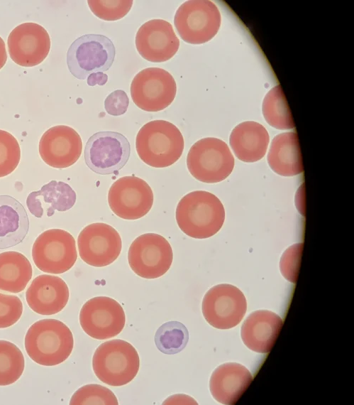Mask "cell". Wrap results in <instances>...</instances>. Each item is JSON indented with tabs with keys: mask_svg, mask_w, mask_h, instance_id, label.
<instances>
[{
	"mask_svg": "<svg viewBox=\"0 0 354 405\" xmlns=\"http://www.w3.org/2000/svg\"><path fill=\"white\" fill-rule=\"evenodd\" d=\"M128 104L129 99L127 94L122 90H116L106 97L104 107L108 114L119 116L127 111Z\"/></svg>",
	"mask_w": 354,
	"mask_h": 405,
	"instance_id": "cell-34",
	"label": "cell"
},
{
	"mask_svg": "<svg viewBox=\"0 0 354 405\" xmlns=\"http://www.w3.org/2000/svg\"><path fill=\"white\" fill-rule=\"evenodd\" d=\"M115 394L107 387L99 384H87L72 395L70 404H111L117 405Z\"/></svg>",
	"mask_w": 354,
	"mask_h": 405,
	"instance_id": "cell-29",
	"label": "cell"
},
{
	"mask_svg": "<svg viewBox=\"0 0 354 405\" xmlns=\"http://www.w3.org/2000/svg\"><path fill=\"white\" fill-rule=\"evenodd\" d=\"M21 148L16 139L0 129V178L11 174L18 166Z\"/></svg>",
	"mask_w": 354,
	"mask_h": 405,
	"instance_id": "cell-30",
	"label": "cell"
},
{
	"mask_svg": "<svg viewBox=\"0 0 354 405\" xmlns=\"http://www.w3.org/2000/svg\"><path fill=\"white\" fill-rule=\"evenodd\" d=\"M79 254L87 264L101 267L113 263L119 256L122 242L111 225L96 222L87 225L77 238Z\"/></svg>",
	"mask_w": 354,
	"mask_h": 405,
	"instance_id": "cell-15",
	"label": "cell"
},
{
	"mask_svg": "<svg viewBox=\"0 0 354 405\" xmlns=\"http://www.w3.org/2000/svg\"><path fill=\"white\" fill-rule=\"evenodd\" d=\"M177 85L172 75L160 68L140 71L131 85V98L135 104L146 112H159L173 102Z\"/></svg>",
	"mask_w": 354,
	"mask_h": 405,
	"instance_id": "cell-10",
	"label": "cell"
},
{
	"mask_svg": "<svg viewBox=\"0 0 354 405\" xmlns=\"http://www.w3.org/2000/svg\"><path fill=\"white\" fill-rule=\"evenodd\" d=\"M32 257L40 271L59 274L70 270L76 262L77 252L74 237L60 229L48 230L35 240Z\"/></svg>",
	"mask_w": 354,
	"mask_h": 405,
	"instance_id": "cell-8",
	"label": "cell"
},
{
	"mask_svg": "<svg viewBox=\"0 0 354 405\" xmlns=\"http://www.w3.org/2000/svg\"><path fill=\"white\" fill-rule=\"evenodd\" d=\"M29 260L21 253H0V290L16 293L25 289L32 277Z\"/></svg>",
	"mask_w": 354,
	"mask_h": 405,
	"instance_id": "cell-26",
	"label": "cell"
},
{
	"mask_svg": "<svg viewBox=\"0 0 354 405\" xmlns=\"http://www.w3.org/2000/svg\"><path fill=\"white\" fill-rule=\"evenodd\" d=\"M266 122L277 129L294 128L292 116L280 85L272 88L265 95L262 107Z\"/></svg>",
	"mask_w": 354,
	"mask_h": 405,
	"instance_id": "cell-27",
	"label": "cell"
},
{
	"mask_svg": "<svg viewBox=\"0 0 354 405\" xmlns=\"http://www.w3.org/2000/svg\"><path fill=\"white\" fill-rule=\"evenodd\" d=\"M175 217L179 229L189 237L205 239L217 233L225 220L224 207L214 194L196 190L178 202Z\"/></svg>",
	"mask_w": 354,
	"mask_h": 405,
	"instance_id": "cell-1",
	"label": "cell"
},
{
	"mask_svg": "<svg viewBox=\"0 0 354 405\" xmlns=\"http://www.w3.org/2000/svg\"><path fill=\"white\" fill-rule=\"evenodd\" d=\"M184 146L179 129L165 120H153L144 124L135 138V148L140 158L154 168H165L182 156Z\"/></svg>",
	"mask_w": 354,
	"mask_h": 405,
	"instance_id": "cell-2",
	"label": "cell"
},
{
	"mask_svg": "<svg viewBox=\"0 0 354 405\" xmlns=\"http://www.w3.org/2000/svg\"><path fill=\"white\" fill-rule=\"evenodd\" d=\"M135 47L146 60L162 63L176 54L179 47V40L169 22L153 19L143 23L138 30Z\"/></svg>",
	"mask_w": 354,
	"mask_h": 405,
	"instance_id": "cell-18",
	"label": "cell"
},
{
	"mask_svg": "<svg viewBox=\"0 0 354 405\" xmlns=\"http://www.w3.org/2000/svg\"><path fill=\"white\" fill-rule=\"evenodd\" d=\"M140 359L135 347L123 340L101 344L92 358V368L98 379L110 386H123L136 376Z\"/></svg>",
	"mask_w": 354,
	"mask_h": 405,
	"instance_id": "cell-4",
	"label": "cell"
},
{
	"mask_svg": "<svg viewBox=\"0 0 354 405\" xmlns=\"http://www.w3.org/2000/svg\"><path fill=\"white\" fill-rule=\"evenodd\" d=\"M83 330L91 338L105 340L118 335L124 328L126 315L122 306L107 296H97L87 301L79 313Z\"/></svg>",
	"mask_w": 354,
	"mask_h": 405,
	"instance_id": "cell-14",
	"label": "cell"
},
{
	"mask_svg": "<svg viewBox=\"0 0 354 405\" xmlns=\"http://www.w3.org/2000/svg\"><path fill=\"white\" fill-rule=\"evenodd\" d=\"M174 24L184 41L201 44L217 33L221 25V14L211 1L189 0L177 10Z\"/></svg>",
	"mask_w": 354,
	"mask_h": 405,
	"instance_id": "cell-7",
	"label": "cell"
},
{
	"mask_svg": "<svg viewBox=\"0 0 354 405\" xmlns=\"http://www.w3.org/2000/svg\"><path fill=\"white\" fill-rule=\"evenodd\" d=\"M269 140V134L262 125L255 122H245L233 129L230 145L239 160L253 163L265 156Z\"/></svg>",
	"mask_w": 354,
	"mask_h": 405,
	"instance_id": "cell-23",
	"label": "cell"
},
{
	"mask_svg": "<svg viewBox=\"0 0 354 405\" xmlns=\"http://www.w3.org/2000/svg\"><path fill=\"white\" fill-rule=\"evenodd\" d=\"M153 193L143 179L134 176H124L110 187L108 202L118 217L133 220L145 216L153 204Z\"/></svg>",
	"mask_w": 354,
	"mask_h": 405,
	"instance_id": "cell-13",
	"label": "cell"
},
{
	"mask_svg": "<svg viewBox=\"0 0 354 405\" xmlns=\"http://www.w3.org/2000/svg\"><path fill=\"white\" fill-rule=\"evenodd\" d=\"M283 321L270 310H256L250 313L241 327V338L251 350L259 353L269 352L282 329Z\"/></svg>",
	"mask_w": 354,
	"mask_h": 405,
	"instance_id": "cell-20",
	"label": "cell"
},
{
	"mask_svg": "<svg viewBox=\"0 0 354 405\" xmlns=\"http://www.w3.org/2000/svg\"><path fill=\"white\" fill-rule=\"evenodd\" d=\"M24 357L13 343L0 340V386L16 382L24 370Z\"/></svg>",
	"mask_w": 354,
	"mask_h": 405,
	"instance_id": "cell-28",
	"label": "cell"
},
{
	"mask_svg": "<svg viewBox=\"0 0 354 405\" xmlns=\"http://www.w3.org/2000/svg\"><path fill=\"white\" fill-rule=\"evenodd\" d=\"M26 302L35 313L50 315L67 305L69 289L65 281L56 276L41 274L35 277L26 292Z\"/></svg>",
	"mask_w": 354,
	"mask_h": 405,
	"instance_id": "cell-19",
	"label": "cell"
},
{
	"mask_svg": "<svg viewBox=\"0 0 354 405\" xmlns=\"http://www.w3.org/2000/svg\"><path fill=\"white\" fill-rule=\"evenodd\" d=\"M132 0H89L88 5L93 14L104 21H116L124 17L133 5Z\"/></svg>",
	"mask_w": 354,
	"mask_h": 405,
	"instance_id": "cell-31",
	"label": "cell"
},
{
	"mask_svg": "<svg viewBox=\"0 0 354 405\" xmlns=\"http://www.w3.org/2000/svg\"><path fill=\"white\" fill-rule=\"evenodd\" d=\"M29 230V219L23 205L13 197L0 195V249L23 242Z\"/></svg>",
	"mask_w": 354,
	"mask_h": 405,
	"instance_id": "cell-24",
	"label": "cell"
},
{
	"mask_svg": "<svg viewBox=\"0 0 354 405\" xmlns=\"http://www.w3.org/2000/svg\"><path fill=\"white\" fill-rule=\"evenodd\" d=\"M74 346L70 328L56 319H43L34 323L25 336V348L35 362L55 366L70 355Z\"/></svg>",
	"mask_w": 354,
	"mask_h": 405,
	"instance_id": "cell-3",
	"label": "cell"
},
{
	"mask_svg": "<svg viewBox=\"0 0 354 405\" xmlns=\"http://www.w3.org/2000/svg\"><path fill=\"white\" fill-rule=\"evenodd\" d=\"M247 303L243 293L231 284H219L211 288L202 301L204 318L214 328L230 329L243 318Z\"/></svg>",
	"mask_w": 354,
	"mask_h": 405,
	"instance_id": "cell-12",
	"label": "cell"
},
{
	"mask_svg": "<svg viewBox=\"0 0 354 405\" xmlns=\"http://www.w3.org/2000/svg\"><path fill=\"white\" fill-rule=\"evenodd\" d=\"M107 75L101 72H94L88 76L87 84L89 86H94L95 85H104L107 82Z\"/></svg>",
	"mask_w": 354,
	"mask_h": 405,
	"instance_id": "cell-35",
	"label": "cell"
},
{
	"mask_svg": "<svg viewBox=\"0 0 354 405\" xmlns=\"http://www.w3.org/2000/svg\"><path fill=\"white\" fill-rule=\"evenodd\" d=\"M303 243H298L289 247L281 257V273L292 283H296L298 278Z\"/></svg>",
	"mask_w": 354,
	"mask_h": 405,
	"instance_id": "cell-33",
	"label": "cell"
},
{
	"mask_svg": "<svg viewBox=\"0 0 354 405\" xmlns=\"http://www.w3.org/2000/svg\"><path fill=\"white\" fill-rule=\"evenodd\" d=\"M82 151L79 134L72 127L57 125L48 129L39 142L43 161L55 168H65L79 159Z\"/></svg>",
	"mask_w": 354,
	"mask_h": 405,
	"instance_id": "cell-17",
	"label": "cell"
},
{
	"mask_svg": "<svg viewBox=\"0 0 354 405\" xmlns=\"http://www.w3.org/2000/svg\"><path fill=\"white\" fill-rule=\"evenodd\" d=\"M271 169L282 176H293L304 171L298 136L295 132L276 136L267 154Z\"/></svg>",
	"mask_w": 354,
	"mask_h": 405,
	"instance_id": "cell-25",
	"label": "cell"
},
{
	"mask_svg": "<svg viewBox=\"0 0 354 405\" xmlns=\"http://www.w3.org/2000/svg\"><path fill=\"white\" fill-rule=\"evenodd\" d=\"M11 58L17 65L33 67L42 63L50 49L48 31L35 23H23L14 28L8 37Z\"/></svg>",
	"mask_w": 354,
	"mask_h": 405,
	"instance_id": "cell-16",
	"label": "cell"
},
{
	"mask_svg": "<svg viewBox=\"0 0 354 405\" xmlns=\"http://www.w3.org/2000/svg\"><path fill=\"white\" fill-rule=\"evenodd\" d=\"M173 253L170 244L162 236L145 233L138 237L128 252L130 267L135 274L145 279H156L170 268Z\"/></svg>",
	"mask_w": 354,
	"mask_h": 405,
	"instance_id": "cell-9",
	"label": "cell"
},
{
	"mask_svg": "<svg viewBox=\"0 0 354 405\" xmlns=\"http://www.w3.org/2000/svg\"><path fill=\"white\" fill-rule=\"evenodd\" d=\"M187 166L197 180L215 183L226 179L234 167V158L221 139L207 137L197 141L190 148Z\"/></svg>",
	"mask_w": 354,
	"mask_h": 405,
	"instance_id": "cell-5",
	"label": "cell"
},
{
	"mask_svg": "<svg viewBox=\"0 0 354 405\" xmlns=\"http://www.w3.org/2000/svg\"><path fill=\"white\" fill-rule=\"evenodd\" d=\"M7 60L5 43L0 37V69L3 68Z\"/></svg>",
	"mask_w": 354,
	"mask_h": 405,
	"instance_id": "cell-36",
	"label": "cell"
},
{
	"mask_svg": "<svg viewBox=\"0 0 354 405\" xmlns=\"http://www.w3.org/2000/svg\"><path fill=\"white\" fill-rule=\"evenodd\" d=\"M22 313L23 304L18 296L0 293V328L14 325Z\"/></svg>",
	"mask_w": 354,
	"mask_h": 405,
	"instance_id": "cell-32",
	"label": "cell"
},
{
	"mask_svg": "<svg viewBox=\"0 0 354 405\" xmlns=\"http://www.w3.org/2000/svg\"><path fill=\"white\" fill-rule=\"evenodd\" d=\"M116 50L113 42L101 34H86L70 46L67 64L74 77L84 80L94 72H105L112 65Z\"/></svg>",
	"mask_w": 354,
	"mask_h": 405,
	"instance_id": "cell-6",
	"label": "cell"
},
{
	"mask_svg": "<svg viewBox=\"0 0 354 405\" xmlns=\"http://www.w3.org/2000/svg\"><path fill=\"white\" fill-rule=\"evenodd\" d=\"M127 138L116 131H99L88 139L84 148V161L92 171L100 175L117 173L130 157Z\"/></svg>",
	"mask_w": 354,
	"mask_h": 405,
	"instance_id": "cell-11",
	"label": "cell"
},
{
	"mask_svg": "<svg viewBox=\"0 0 354 405\" xmlns=\"http://www.w3.org/2000/svg\"><path fill=\"white\" fill-rule=\"evenodd\" d=\"M76 202V193L72 187L62 181L51 180L41 189L31 192L27 197L26 205L32 215L42 217L46 207L48 217L55 211L64 212L73 207Z\"/></svg>",
	"mask_w": 354,
	"mask_h": 405,
	"instance_id": "cell-22",
	"label": "cell"
},
{
	"mask_svg": "<svg viewBox=\"0 0 354 405\" xmlns=\"http://www.w3.org/2000/svg\"><path fill=\"white\" fill-rule=\"evenodd\" d=\"M253 381L250 371L243 365L227 362L219 366L209 381L211 395L223 404H235Z\"/></svg>",
	"mask_w": 354,
	"mask_h": 405,
	"instance_id": "cell-21",
	"label": "cell"
}]
</instances>
